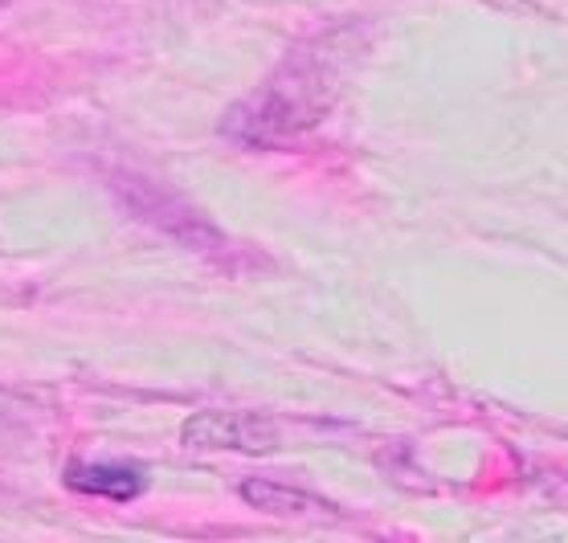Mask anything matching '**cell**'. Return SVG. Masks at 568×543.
<instances>
[{
	"mask_svg": "<svg viewBox=\"0 0 568 543\" xmlns=\"http://www.w3.org/2000/svg\"><path fill=\"white\" fill-rule=\"evenodd\" d=\"M181 438L193 450L271 453L278 445V429L254 413H196L184 421Z\"/></svg>",
	"mask_w": 568,
	"mask_h": 543,
	"instance_id": "6da1fadb",
	"label": "cell"
},
{
	"mask_svg": "<svg viewBox=\"0 0 568 543\" xmlns=\"http://www.w3.org/2000/svg\"><path fill=\"white\" fill-rule=\"evenodd\" d=\"M242 499L258 511H271V515H323L332 506L315 499L307 491H295V486H283V482H266V479H250L242 486Z\"/></svg>",
	"mask_w": 568,
	"mask_h": 543,
	"instance_id": "3957f363",
	"label": "cell"
},
{
	"mask_svg": "<svg viewBox=\"0 0 568 543\" xmlns=\"http://www.w3.org/2000/svg\"><path fill=\"white\" fill-rule=\"evenodd\" d=\"M65 482L74 491L103 494V499L123 503V499H135L143 491V470H131V465H70Z\"/></svg>",
	"mask_w": 568,
	"mask_h": 543,
	"instance_id": "7a4b0ae2",
	"label": "cell"
}]
</instances>
